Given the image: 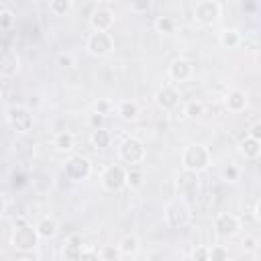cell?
<instances>
[{"instance_id": "cell-41", "label": "cell", "mask_w": 261, "mask_h": 261, "mask_svg": "<svg viewBox=\"0 0 261 261\" xmlns=\"http://www.w3.org/2000/svg\"><path fill=\"white\" fill-rule=\"evenodd\" d=\"M230 261H257L251 253H243V255H237V257H230Z\"/></svg>"}, {"instance_id": "cell-12", "label": "cell", "mask_w": 261, "mask_h": 261, "mask_svg": "<svg viewBox=\"0 0 261 261\" xmlns=\"http://www.w3.org/2000/svg\"><path fill=\"white\" fill-rule=\"evenodd\" d=\"M153 100H155V104H157L159 110H163V112H173V110L179 106L181 96H179V90H177L173 84H163V86L155 92Z\"/></svg>"}, {"instance_id": "cell-18", "label": "cell", "mask_w": 261, "mask_h": 261, "mask_svg": "<svg viewBox=\"0 0 261 261\" xmlns=\"http://www.w3.org/2000/svg\"><path fill=\"white\" fill-rule=\"evenodd\" d=\"M35 228H37L41 241H51V239H55L57 232H59V224H57V220H55L53 216H41V218L37 220Z\"/></svg>"}, {"instance_id": "cell-16", "label": "cell", "mask_w": 261, "mask_h": 261, "mask_svg": "<svg viewBox=\"0 0 261 261\" xmlns=\"http://www.w3.org/2000/svg\"><path fill=\"white\" fill-rule=\"evenodd\" d=\"M18 71H20V55H18L14 49L6 47V49L2 51L0 73H2V77H4V80H12V77H16V73H18Z\"/></svg>"}, {"instance_id": "cell-43", "label": "cell", "mask_w": 261, "mask_h": 261, "mask_svg": "<svg viewBox=\"0 0 261 261\" xmlns=\"http://www.w3.org/2000/svg\"><path fill=\"white\" fill-rule=\"evenodd\" d=\"M8 216V198H6V194L2 196V218H6Z\"/></svg>"}, {"instance_id": "cell-38", "label": "cell", "mask_w": 261, "mask_h": 261, "mask_svg": "<svg viewBox=\"0 0 261 261\" xmlns=\"http://www.w3.org/2000/svg\"><path fill=\"white\" fill-rule=\"evenodd\" d=\"M106 116H102V114H98V112H92L90 116H88V126L92 128V130H98V128H104L106 124Z\"/></svg>"}, {"instance_id": "cell-37", "label": "cell", "mask_w": 261, "mask_h": 261, "mask_svg": "<svg viewBox=\"0 0 261 261\" xmlns=\"http://www.w3.org/2000/svg\"><path fill=\"white\" fill-rule=\"evenodd\" d=\"M151 6H153L151 0H135V2L128 4L130 12H135V14H147L151 10Z\"/></svg>"}, {"instance_id": "cell-40", "label": "cell", "mask_w": 261, "mask_h": 261, "mask_svg": "<svg viewBox=\"0 0 261 261\" xmlns=\"http://www.w3.org/2000/svg\"><path fill=\"white\" fill-rule=\"evenodd\" d=\"M247 137H251V139H255V141L261 143V120H257V122H253V124L249 126Z\"/></svg>"}, {"instance_id": "cell-42", "label": "cell", "mask_w": 261, "mask_h": 261, "mask_svg": "<svg viewBox=\"0 0 261 261\" xmlns=\"http://www.w3.org/2000/svg\"><path fill=\"white\" fill-rule=\"evenodd\" d=\"M253 216H255V220H257V222H261V198L255 202V208H253Z\"/></svg>"}, {"instance_id": "cell-36", "label": "cell", "mask_w": 261, "mask_h": 261, "mask_svg": "<svg viewBox=\"0 0 261 261\" xmlns=\"http://www.w3.org/2000/svg\"><path fill=\"white\" fill-rule=\"evenodd\" d=\"M55 63L59 67H73L75 65V55L71 51H61L57 57H55Z\"/></svg>"}, {"instance_id": "cell-9", "label": "cell", "mask_w": 261, "mask_h": 261, "mask_svg": "<svg viewBox=\"0 0 261 261\" xmlns=\"http://www.w3.org/2000/svg\"><path fill=\"white\" fill-rule=\"evenodd\" d=\"M86 51L92 57L104 59L114 51V35L112 33H90L86 39Z\"/></svg>"}, {"instance_id": "cell-15", "label": "cell", "mask_w": 261, "mask_h": 261, "mask_svg": "<svg viewBox=\"0 0 261 261\" xmlns=\"http://www.w3.org/2000/svg\"><path fill=\"white\" fill-rule=\"evenodd\" d=\"M222 104H224V108H226L228 112H232V114L245 112L247 106H249V94H247L245 90H241V88H232V90H228V92L224 94Z\"/></svg>"}, {"instance_id": "cell-44", "label": "cell", "mask_w": 261, "mask_h": 261, "mask_svg": "<svg viewBox=\"0 0 261 261\" xmlns=\"http://www.w3.org/2000/svg\"><path fill=\"white\" fill-rule=\"evenodd\" d=\"M14 261H35V259H31V257H27V253H22V257H18Z\"/></svg>"}, {"instance_id": "cell-29", "label": "cell", "mask_w": 261, "mask_h": 261, "mask_svg": "<svg viewBox=\"0 0 261 261\" xmlns=\"http://www.w3.org/2000/svg\"><path fill=\"white\" fill-rule=\"evenodd\" d=\"M220 179H222L224 184H237V181L241 179V167L234 165V163L224 165V167L220 169Z\"/></svg>"}, {"instance_id": "cell-22", "label": "cell", "mask_w": 261, "mask_h": 261, "mask_svg": "<svg viewBox=\"0 0 261 261\" xmlns=\"http://www.w3.org/2000/svg\"><path fill=\"white\" fill-rule=\"evenodd\" d=\"M239 153H241L243 159L255 161V159L261 155V143L255 141V139H251V137H245V139H241V143H239Z\"/></svg>"}, {"instance_id": "cell-39", "label": "cell", "mask_w": 261, "mask_h": 261, "mask_svg": "<svg viewBox=\"0 0 261 261\" xmlns=\"http://www.w3.org/2000/svg\"><path fill=\"white\" fill-rule=\"evenodd\" d=\"M257 245H259V241H257V237H253V234H247V237H243V241H241V247L245 249V253H255L257 251Z\"/></svg>"}, {"instance_id": "cell-30", "label": "cell", "mask_w": 261, "mask_h": 261, "mask_svg": "<svg viewBox=\"0 0 261 261\" xmlns=\"http://www.w3.org/2000/svg\"><path fill=\"white\" fill-rule=\"evenodd\" d=\"M14 22H16V12L12 8H8V6H2L0 8V29L4 33H8L14 27Z\"/></svg>"}, {"instance_id": "cell-4", "label": "cell", "mask_w": 261, "mask_h": 261, "mask_svg": "<svg viewBox=\"0 0 261 261\" xmlns=\"http://www.w3.org/2000/svg\"><path fill=\"white\" fill-rule=\"evenodd\" d=\"M116 155H118L120 163H124L128 167H137V165L145 163V159H147V145L137 137H126L120 141Z\"/></svg>"}, {"instance_id": "cell-31", "label": "cell", "mask_w": 261, "mask_h": 261, "mask_svg": "<svg viewBox=\"0 0 261 261\" xmlns=\"http://www.w3.org/2000/svg\"><path fill=\"white\" fill-rule=\"evenodd\" d=\"M122 253L118 249V245H104L100 247V261H120Z\"/></svg>"}, {"instance_id": "cell-32", "label": "cell", "mask_w": 261, "mask_h": 261, "mask_svg": "<svg viewBox=\"0 0 261 261\" xmlns=\"http://www.w3.org/2000/svg\"><path fill=\"white\" fill-rule=\"evenodd\" d=\"M33 188L39 192V194H47L51 188H53V177L49 173H41L37 179H33Z\"/></svg>"}, {"instance_id": "cell-21", "label": "cell", "mask_w": 261, "mask_h": 261, "mask_svg": "<svg viewBox=\"0 0 261 261\" xmlns=\"http://www.w3.org/2000/svg\"><path fill=\"white\" fill-rule=\"evenodd\" d=\"M116 245H118V249H120L122 257H128V259L137 257V255H139V251H141V241H139V237H137V234H133V232L124 234Z\"/></svg>"}, {"instance_id": "cell-28", "label": "cell", "mask_w": 261, "mask_h": 261, "mask_svg": "<svg viewBox=\"0 0 261 261\" xmlns=\"http://www.w3.org/2000/svg\"><path fill=\"white\" fill-rule=\"evenodd\" d=\"M177 22L173 16H157L155 18V31L161 33V35H171L175 31Z\"/></svg>"}, {"instance_id": "cell-6", "label": "cell", "mask_w": 261, "mask_h": 261, "mask_svg": "<svg viewBox=\"0 0 261 261\" xmlns=\"http://www.w3.org/2000/svg\"><path fill=\"white\" fill-rule=\"evenodd\" d=\"M126 177H128V169L122 163H110L100 173V186L102 190L114 194L126 188Z\"/></svg>"}, {"instance_id": "cell-34", "label": "cell", "mask_w": 261, "mask_h": 261, "mask_svg": "<svg viewBox=\"0 0 261 261\" xmlns=\"http://www.w3.org/2000/svg\"><path fill=\"white\" fill-rule=\"evenodd\" d=\"M112 110H114V104H112L110 98H98V100L94 102V112H98V114H102V116H108Z\"/></svg>"}, {"instance_id": "cell-33", "label": "cell", "mask_w": 261, "mask_h": 261, "mask_svg": "<svg viewBox=\"0 0 261 261\" xmlns=\"http://www.w3.org/2000/svg\"><path fill=\"white\" fill-rule=\"evenodd\" d=\"M210 261H230V253L224 245H212L210 247Z\"/></svg>"}, {"instance_id": "cell-3", "label": "cell", "mask_w": 261, "mask_h": 261, "mask_svg": "<svg viewBox=\"0 0 261 261\" xmlns=\"http://www.w3.org/2000/svg\"><path fill=\"white\" fill-rule=\"evenodd\" d=\"M163 222L169 228H186L192 222V206L181 198H173L163 208Z\"/></svg>"}, {"instance_id": "cell-11", "label": "cell", "mask_w": 261, "mask_h": 261, "mask_svg": "<svg viewBox=\"0 0 261 261\" xmlns=\"http://www.w3.org/2000/svg\"><path fill=\"white\" fill-rule=\"evenodd\" d=\"M214 232L220 239H232L241 232V218L232 212H218L214 216Z\"/></svg>"}, {"instance_id": "cell-35", "label": "cell", "mask_w": 261, "mask_h": 261, "mask_svg": "<svg viewBox=\"0 0 261 261\" xmlns=\"http://www.w3.org/2000/svg\"><path fill=\"white\" fill-rule=\"evenodd\" d=\"M190 261H210V247L196 245L190 253Z\"/></svg>"}, {"instance_id": "cell-8", "label": "cell", "mask_w": 261, "mask_h": 261, "mask_svg": "<svg viewBox=\"0 0 261 261\" xmlns=\"http://www.w3.org/2000/svg\"><path fill=\"white\" fill-rule=\"evenodd\" d=\"M63 173L71 181H84L92 175V161L82 153H71L63 163Z\"/></svg>"}, {"instance_id": "cell-20", "label": "cell", "mask_w": 261, "mask_h": 261, "mask_svg": "<svg viewBox=\"0 0 261 261\" xmlns=\"http://www.w3.org/2000/svg\"><path fill=\"white\" fill-rule=\"evenodd\" d=\"M116 114L124 122H135L139 118V114H141V108H139V104L135 100H120L116 104Z\"/></svg>"}, {"instance_id": "cell-2", "label": "cell", "mask_w": 261, "mask_h": 261, "mask_svg": "<svg viewBox=\"0 0 261 261\" xmlns=\"http://www.w3.org/2000/svg\"><path fill=\"white\" fill-rule=\"evenodd\" d=\"M41 237L37 232V228L24 220V218H16L14 226L10 228V245L18 251V253H31L39 247Z\"/></svg>"}, {"instance_id": "cell-14", "label": "cell", "mask_w": 261, "mask_h": 261, "mask_svg": "<svg viewBox=\"0 0 261 261\" xmlns=\"http://www.w3.org/2000/svg\"><path fill=\"white\" fill-rule=\"evenodd\" d=\"M192 73H194V67H192V63H190L186 57H175V59H171V63L167 65V75H169V80H171L173 84H184V82H188V80L192 77Z\"/></svg>"}, {"instance_id": "cell-17", "label": "cell", "mask_w": 261, "mask_h": 261, "mask_svg": "<svg viewBox=\"0 0 261 261\" xmlns=\"http://www.w3.org/2000/svg\"><path fill=\"white\" fill-rule=\"evenodd\" d=\"M84 253V243L80 234H69L63 245V259L65 261H80Z\"/></svg>"}, {"instance_id": "cell-24", "label": "cell", "mask_w": 261, "mask_h": 261, "mask_svg": "<svg viewBox=\"0 0 261 261\" xmlns=\"http://www.w3.org/2000/svg\"><path fill=\"white\" fill-rule=\"evenodd\" d=\"M53 147H55V151H59V153H69V151H73V147H75V137H73V133H69V130H59V133H55V137H53Z\"/></svg>"}, {"instance_id": "cell-7", "label": "cell", "mask_w": 261, "mask_h": 261, "mask_svg": "<svg viewBox=\"0 0 261 261\" xmlns=\"http://www.w3.org/2000/svg\"><path fill=\"white\" fill-rule=\"evenodd\" d=\"M6 122H8V126H10L14 133L27 135L29 130H33L35 114H33L27 106L14 104V106H8V108H6Z\"/></svg>"}, {"instance_id": "cell-10", "label": "cell", "mask_w": 261, "mask_h": 261, "mask_svg": "<svg viewBox=\"0 0 261 261\" xmlns=\"http://www.w3.org/2000/svg\"><path fill=\"white\" fill-rule=\"evenodd\" d=\"M175 194H177V198H181L186 202H192L200 194V177H198V173L181 169L177 173V177H175Z\"/></svg>"}, {"instance_id": "cell-19", "label": "cell", "mask_w": 261, "mask_h": 261, "mask_svg": "<svg viewBox=\"0 0 261 261\" xmlns=\"http://www.w3.org/2000/svg\"><path fill=\"white\" fill-rule=\"evenodd\" d=\"M241 43H243V35L234 27H226L218 33V45L222 49H237V47H241Z\"/></svg>"}, {"instance_id": "cell-26", "label": "cell", "mask_w": 261, "mask_h": 261, "mask_svg": "<svg viewBox=\"0 0 261 261\" xmlns=\"http://www.w3.org/2000/svg\"><path fill=\"white\" fill-rule=\"evenodd\" d=\"M202 114H204V102L202 100H190L184 106V116L188 120H198Z\"/></svg>"}, {"instance_id": "cell-1", "label": "cell", "mask_w": 261, "mask_h": 261, "mask_svg": "<svg viewBox=\"0 0 261 261\" xmlns=\"http://www.w3.org/2000/svg\"><path fill=\"white\" fill-rule=\"evenodd\" d=\"M179 163H181V169H186V171L202 173V171H206L210 167L212 153L204 143H190V145H186L181 149Z\"/></svg>"}, {"instance_id": "cell-23", "label": "cell", "mask_w": 261, "mask_h": 261, "mask_svg": "<svg viewBox=\"0 0 261 261\" xmlns=\"http://www.w3.org/2000/svg\"><path fill=\"white\" fill-rule=\"evenodd\" d=\"M90 145H92V149H96V151H104V149H108L110 145H112V133L104 126V128H98V130H92L90 133Z\"/></svg>"}, {"instance_id": "cell-5", "label": "cell", "mask_w": 261, "mask_h": 261, "mask_svg": "<svg viewBox=\"0 0 261 261\" xmlns=\"http://www.w3.org/2000/svg\"><path fill=\"white\" fill-rule=\"evenodd\" d=\"M192 16L200 27H212L222 16V4L218 0H198L192 6Z\"/></svg>"}, {"instance_id": "cell-13", "label": "cell", "mask_w": 261, "mask_h": 261, "mask_svg": "<svg viewBox=\"0 0 261 261\" xmlns=\"http://www.w3.org/2000/svg\"><path fill=\"white\" fill-rule=\"evenodd\" d=\"M114 20H116V16H114V12L110 8L98 6L96 10H92L88 22H90V29L94 33H110L112 27H114Z\"/></svg>"}, {"instance_id": "cell-25", "label": "cell", "mask_w": 261, "mask_h": 261, "mask_svg": "<svg viewBox=\"0 0 261 261\" xmlns=\"http://www.w3.org/2000/svg\"><path fill=\"white\" fill-rule=\"evenodd\" d=\"M145 186V173L137 167H128V177H126V188L130 192H139Z\"/></svg>"}, {"instance_id": "cell-27", "label": "cell", "mask_w": 261, "mask_h": 261, "mask_svg": "<svg viewBox=\"0 0 261 261\" xmlns=\"http://www.w3.org/2000/svg\"><path fill=\"white\" fill-rule=\"evenodd\" d=\"M71 8H73L71 0H51L49 2V12L53 16H65L71 12Z\"/></svg>"}]
</instances>
